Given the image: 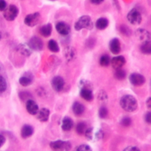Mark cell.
I'll return each mask as SVG.
<instances>
[{
  "mask_svg": "<svg viewBox=\"0 0 151 151\" xmlns=\"http://www.w3.org/2000/svg\"><path fill=\"white\" fill-rule=\"evenodd\" d=\"M122 108L127 112H133L137 108V101L135 97L130 94H126L122 97L120 100Z\"/></svg>",
  "mask_w": 151,
  "mask_h": 151,
  "instance_id": "obj_1",
  "label": "cell"
},
{
  "mask_svg": "<svg viewBox=\"0 0 151 151\" xmlns=\"http://www.w3.org/2000/svg\"><path fill=\"white\" fill-rule=\"evenodd\" d=\"M94 27V24L88 15H83L78 18L75 22L74 29L77 31H80L82 29H87L91 30Z\"/></svg>",
  "mask_w": 151,
  "mask_h": 151,
  "instance_id": "obj_2",
  "label": "cell"
},
{
  "mask_svg": "<svg viewBox=\"0 0 151 151\" xmlns=\"http://www.w3.org/2000/svg\"><path fill=\"white\" fill-rule=\"evenodd\" d=\"M50 146L54 151H69L71 149V144L68 141L62 140L51 142Z\"/></svg>",
  "mask_w": 151,
  "mask_h": 151,
  "instance_id": "obj_3",
  "label": "cell"
},
{
  "mask_svg": "<svg viewBox=\"0 0 151 151\" xmlns=\"http://www.w3.org/2000/svg\"><path fill=\"white\" fill-rule=\"evenodd\" d=\"M3 12L4 18L8 21H12L17 17L19 13V9L16 5L11 4L7 6Z\"/></svg>",
  "mask_w": 151,
  "mask_h": 151,
  "instance_id": "obj_4",
  "label": "cell"
},
{
  "mask_svg": "<svg viewBox=\"0 0 151 151\" xmlns=\"http://www.w3.org/2000/svg\"><path fill=\"white\" fill-rule=\"evenodd\" d=\"M128 21L132 25H139L142 22V15L140 12L135 8L132 9L127 15Z\"/></svg>",
  "mask_w": 151,
  "mask_h": 151,
  "instance_id": "obj_5",
  "label": "cell"
},
{
  "mask_svg": "<svg viewBox=\"0 0 151 151\" xmlns=\"http://www.w3.org/2000/svg\"><path fill=\"white\" fill-rule=\"evenodd\" d=\"M40 21L41 15L38 12L29 14L27 15L24 18L25 24L30 27H35L40 22Z\"/></svg>",
  "mask_w": 151,
  "mask_h": 151,
  "instance_id": "obj_6",
  "label": "cell"
},
{
  "mask_svg": "<svg viewBox=\"0 0 151 151\" xmlns=\"http://www.w3.org/2000/svg\"><path fill=\"white\" fill-rule=\"evenodd\" d=\"M136 38L142 43L150 41V32L144 28H138L134 32Z\"/></svg>",
  "mask_w": 151,
  "mask_h": 151,
  "instance_id": "obj_7",
  "label": "cell"
},
{
  "mask_svg": "<svg viewBox=\"0 0 151 151\" xmlns=\"http://www.w3.org/2000/svg\"><path fill=\"white\" fill-rule=\"evenodd\" d=\"M28 45L31 48L32 50L34 51H41L43 48V42L38 37L34 36L30 38Z\"/></svg>",
  "mask_w": 151,
  "mask_h": 151,
  "instance_id": "obj_8",
  "label": "cell"
},
{
  "mask_svg": "<svg viewBox=\"0 0 151 151\" xmlns=\"http://www.w3.org/2000/svg\"><path fill=\"white\" fill-rule=\"evenodd\" d=\"M129 81L130 83L134 86H142L145 82V78L144 76L139 73H133L129 76Z\"/></svg>",
  "mask_w": 151,
  "mask_h": 151,
  "instance_id": "obj_9",
  "label": "cell"
},
{
  "mask_svg": "<svg viewBox=\"0 0 151 151\" xmlns=\"http://www.w3.org/2000/svg\"><path fill=\"white\" fill-rule=\"evenodd\" d=\"M64 79L59 76L54 77L51 81V86L55 91H61L64 88Z\"/></svg>",
  "mask_w": 151,
  "mask_h": 151,
  "instance_id": "obj_10",
  "label": "cell"
},
{
  "mask_svg": "<svg viewBox=\"0 0 151 151\" xmlns=\"http://www.w3.org/2000/svg\"><path fill=\"white\" fill-rule=\"evenodd\" d=\"M55 29L57 31L62 35H67L71 31L70 25L64 21L58 22L55 25Z\"/></svg>",
  "mask_w": 151,
  "mask_h": 151,
  "instance_id": "obj_11",
  "label": "cell"
},
{
  "mask_svg": "<svg viewBox=\"0 0 151 151\" xmlns=\"http://www.w3.org/2000/svg\"><path fill=\"white\" fill-rule=\"evenodd\" d=\"M110 63L114 70L120 69L125 64L126 59L122 55H118L112 58L110 60Z\"/></svg>",
  "mask_w": 151,
  "mask_h": 151,
  "instance_id": "obj_12",
  "label": "cell"
},
{
  "mask_svg": "<svg viewBox=\"0 0 151 151\" xmlns=\"http://www.w3.org/2000/svg\"><path fill=\"white\" fill-rule=\"evenodd\" d=\"M63 54L65 58L68 61H71L76 57L77 51L73 47L67 46L64 49Z\"/></svg>",
  "mask_w": 151,
  "mask_h": 151,
  "instance_id": "obj_13",
  "label": "cell"
},
{
  "mask_svg": "<svg viewBox=\"0 0 151 151\" xmlns=\"http://www.w3.org/2000/svg\"><path fill=\"white\" fill-rule=\"evenodd\" d=\"M109 49L114 54H118L121 51V45L119 39L117 38H112L109 42Z\"/></svg>",
  "mask_w": 151,
  "mask_h": 151,
  "instance_id": "obj_14",
  "label": "cell"
},
{
  "mask_svg": "<svg viewBox=\"0 0 151 151\" xmlns=\"http://www.w3.org/2000/svg\"><path fill=\"white\" fill-rule=\"evenodd\" d=\"M33 79L32 74L30 72H26L19 78V83L24 87H27L32 83Z\"/></svg>",
  "mask_w": 151,
  "mask_h": 151,
  "instance_id": "obj_15",
  "label": "cell"
},
{
  "mask_svg": "<svg viewBox=\"0 0 151 151\" xmlns=\"http://www.w3.org/2000/svg\"><path fill=\"white\" fill-rule=\"evenodd\" d=\"M26 109L31 115H36L39 110L38 104L32 100L29 99L26 102Z\"/></svg>",
  "mask_w": 151,
  "mask_h": 151,
  "instance_id": "obj_16",
  "label": "cell"
},
{
  "mask_svg": "<svg viewBox=\"0 0 151 151\" xmlns=\"http://www.w3.org/2000/svg\"><path fill=\"white\" fill-rule=\"evenodd\" d=\"M17 51L22 55L29 57L32 54V50L28 44H19L17 47Z\"/></svg>",
  "mask_w": 151,
  "mask_h": 151,
  "instance_id": "obj_17",
  "label": "cell"
},
{
  "mask_svg": "<svg viewBox=\"0 0 151 151\" xmlns=\"http://www.w3.org/2000/svg\"><path fill=\"white\" fill-rule=\"evenodd\" d=\"M50 110L47 108H42L38 110L37 113V117L41 122H47L50 116Z\"/></svg>",
  "mask_w": 151,
  "mask_h": 151,
  "instance_id": "obj_18",
  "label": "cell"
},
{
  "mask_svg": "<svg viewBox=\"0 0 151 151\" xmlns=\"http://www.w3.org/2000/svg\"><path fill=\"white\" fill-rule=\"evenodd\" d=\"M34 133V128L29 124H25L21 130V137L24 139L28 138L32 135Z\"/></svg>",
  "mask_w": 151,
  "mask_h": 151,
  "instance_id": "obj_19",
  "label": "cell"
},
{
  "mask_svg": "<svg viewBox=\"0 0 151 151\" xmlns=\"http://www.w3.org/2000/svg\"><path fill=\"white\" fill-rule=\"evenodd\" d=\"M80 94L81 97L86 101H90L93 99V93L91 89L80 88Z\"/></svg>",
  "mask_w": 151,
  "mask_h": 151,
  "instance_id": "obj_20",
  "label": "cell"
},
{
  "mask_svg": "<svg viewBox=\"0 0 151 151\" xmlns=\"http://www.w3.org/2000/svg\"><path fill=\"white\" fill-rule=\"evenodd\" d=\"M72 109L74 114L76 116H80L81 115L84 110L85 107L83 104L78 101H76L74 103L72 106Z\"/></svg>",
  "mask_w": 151,
  "mask_h": 151,
  "instance_id": "obj_21",
  "label": "cell"
},
{
  "mask_svg": "<svg viewBox=\"0 0 151 151\" xmlns=\"http://www.w3.org/2000/svg\"><path fill=\"white\" fill-rule=\"evenodd\" d=\"M74 122L73 120L69 117H65L62 120L61 128L64 131H69L73 127Z\"/></svg>",
  "mask_w": 151,
  "mask_h": 151,
  "instance_id": "obj_22",
  "label": "cell"
},
{
  "mask_svg": "<svg viewBox=\"0 0 151 151\" xmlns=\"http://www.w3.org/2000/svg\"><path fill=\"white\" fill-rule=\"evenodd\" d=\"M52 32V25L50 23H48L42 26L40 29V34L44 37H48L50 36Z\"/></svg>",
  "mask_w": 151,
  "mask_h": 151,
  "instance_id": "obj_23",
  "label": "cell"
},
{
  "mask_svg": "<svg viewBox=\"0 0 151 151\" xmlns=\"http://www.w3.org/2000/svg\"><path fill=\"white\" fill-rule=\"evenodd\" d=\"M109 25V21L107 18L101 17L99 18L95 24L96 27L99 30L105 29Z\"/></svg>",
  "mask_w": 151,
  "mask_h": 151,
  "instance_id": "obj_24",
  "label": "cell"
},
{
  "mask_svg": "<svg viewBox=\"0 0 151 151\" xmlns=\"http://www.w3.org/2000/svg\"><path fill=\"white\" fill-rule=\"evenodd\" d=\"M140 51L144 54H151V42L150 41L142 42L140 46Z\"/></svg>",
  "mask_w": 151,
  "mask_h": 151,
  "instance_id": "obj_25",
  "label": "cell"
},
{
  "mask_svg": "<svg viewBox=\"0 0 151 151\" xmlns=\"http://www.w3.org/2000/svg\"><path fill=\"white\" fill-rule=\"evenodd\" d=\"M48 48L52 52H58L60 51L59 46L57 42L54 40H50L48 42Z\"/></svg>",
  "mask_w": 151,
  "mask_h": 151,
  "instance_id": "obj_26",
  "label": "cell"
},
{
  "mask_svg": "<svg viewBox=\"0 0 151 151\" xmlns=\"http://www.w3.org/2000/svg\"><path fill=\"white\" fill-rule=\"evenodd\" d=\"M114 76L115 78L118 80H123L126 78V73L124 70L122 68L117 69V70H116L114 73Z\"/></svg>",
  "mask_w": 151,
  "mask_h": 151,
  "instance_id": "obj_27",
  "label": "cell"
},
{
  "mask_svg": "<svg viewBox=\"0 0 151 151\" xmlns=\"http://www.w3.org/2000/svg\"><path fill=\"white\" fill-rule=\"evenodd\" d=\"M99 63L101 66L102 67H107L110 63V56L107 54H103L101 56Z\"/></svg>",
  "mask_w": 151,
  "mask_h": 151,
  "instance_id": "obj_28",
  "label": "cell"
},
{
  "mask_svg": "<svg viewBox=\"0 0 151 151\" xmlns=\"http://www.w3.org/2000/svg\"><path fill=\"white\" fill-rule=\"evenodd\" d=\"M87 125L84 122H80L76 126V132L78 134H83L87 129Z\"/></svg>",
  "mask_w": 151,
  "mask_h": 151,
  "instance_id": "obj_29",
  "label": "cell"
},
{
  "mask_svg": "<svg viewBox=\"0 0 151 151\" xmlns=\"http://www.w3.org/2000/svg\"><path fill=\"white\" fill-rule=\"evenodd\" d=\"M7 88V83L5 78L0 74V94L4 93Z\"/></svg>",
  "mask_w": 151,
  "mask_h": 151,
  "instance_id": "obj_30",
  "label": "cell"
},
{
  "mask_svg": "<svg viewBox=\"0 0 151 151\" xmlns=\"http://www.w3.org/2000/svg\"><path fill=\"white\" fill-rule=\"evenodd\" d=\"M79 86L80 88H88V89H93V85L90 81L87 80H81L80 81Z\"/></svg>",
  "mask_w": 151,
  "mask_h": 151,
  "instance_id": "obj_31",
  "label": "cell"
},
{
  "mask_svg": "<svg viewBox=\"0 0 151 151\" xmlns=\"http://www.w3.org/2000/svg\"><path fill=\"white\" fill-rule=\"evenodd\" d=\"M120 31L122 34H123L126 36H129L132 34V31H131L130 29L128 27H127L124 25H122L120 27Z\"/></svg>",
  "mask_w": 151,
  "mask_h": 151,
  "instance_id": "obj_32",
  "label": "cell"
},
{
  "mask_svg": "<svg viewBox=\"0 0 151 151\" xmlns=\"http://www.w3.org/2000/svg\"><path fill=\"white\" fill-rule=\"evenodd\" d=\"M107 114H108V111H107V109L106 107L102 106L99 109V116L101 119H104L105 117H106V116H107Z\"/></svg>",
  "mask_w": 151,
  "mask_h": 151,
  "instance_id": "obj_33",
  "label": "cell"
},
{
  "mask_svg": "<svg viewBox=\"0 0 151 151\" xmlns=\"http://www.w3.org/2000/svg\"><path fill=\"white\" fill-rule=\"evenodd\" d=\"M84 135L87 140H91L93 139V128L91 127L87 129L84 132Z\"/></svg>",
  "mask_w": 151,
  "mask_h": 151,
  "instance_id": "obj_34",
  "label": "cell"
},
{
  "mask_svg": "<svg viewBox=\"0 0 151 151\" xmlns=\"http://www.w3.org/2000/svg\"><path fill=\"white\" fill-rule=\"evenodd\" d=\"M132 123V120L129 117H124L120 120V124L124 127L129 126Z\"/></svg>",
  "mask_w": 151,
  "mask_h": 151,
  "instance_id": "obj_35",
  "label": "cell"
},
{
  "mask_svg": "<svg viewBox=\"0 0 151 151\" xmlns=\"http://www.w3.org/2000/svg\"><path fill=\"white\" fill-rule=\"evenodd\" d=\"M76 151H92L91 147L86 144L80 145L76 149Z\"/></svg>",
  "mask_w": 151,
  "mask_h": 151,
  "instance_id": "obj_36",
  "label": "cell"
},
{
  "mask_svg": "<svg viewBox=\"0 0 151 151\" xmlns=\"http://www.w3.org/2000/svg\"><path fill=\"white\" fill-rule=\"evenodd\" d=\"M19 96L21 99H28V100L30 99H29L30 94H29L28 92L22 91L19 94Z\"/></svg>",
  "mask_w": 151,
  "mask_h": 151,
  "instance_id": "obj_37",
  "label": "cell"
},
{
  "mask_svg": "<svg viewBox=\"0 0 151 151\" xmlns=\"http://www.w3.org/2000/svg\"><path fill=\"white\" fill-rule=\"evenodd\" d=\"M6 6L7 4L5 0H0V11H4Z\"/></svg>",
  "mask_w": 151,
  "mask_h": 151,
  "instance_id": "obj_38",
  "label": "cell"
},
{
  "mask_svg": "<svg viewBox=\"0 0 151 151\" xmlns=\"http://www.w3.org/2000/svg\"><path fill=\"white\" fill-rule=\"evenodd\" d=\"M123 151H140V150L137 147L130 146H128V147H126L123 150Z\"/></svg>",
  "mask_w": 151,
  "mask_h": 151,
  "instance_id": "obj_39",
  "label": "cell"
},
{
  "mask_svg": "<svg viewBox=\"0 0 151 151\" xmlns=\"http://www.w3.org/2000/svg\"><path fill=\"white\" fill-rule=\"evenodd\" d=\"M145 120L147 123L150 124V122H151V113L150 111H148L146 113V114L145 116Z\"/></svg>",
  "mask_w": 151,
  "mask_h": 151,
  "instance_id": "obj_40",
  "label": "cell"
},
{
  "mask_svg": "<svg viewBox=\"0 0 151 151\" xmlns=\"http://www.w3.org/2000/svg\"><path fill=\"white\" fill-rule=\"evenodd\" d=\"M99 98L100 99H107V94H106V92L103 90H101L99 93Z\"/></svg>",
  "mask_w": 151,
  "mask_h": 151,
  "instance_id": "obj_41",
  "label": "cell"
},
{
  "mask_svg": "<svg viewBox=\"0 0 151 151\" xmlns=\"http://www.w3.org/2000/svg\"><path fill=\"white\" fill-rule=\"evenodd\" d=\"M112 2H113V4L116 8V9L117 10H120V5H119L118 0H112Z\"/></svg>",
  "mask_w": 151,
  "mask_h": 151,
  "instance_id": "obj_42",
  "label": "cell"
},
{
  "mask_svg": "<svg viewBox=\"0 0 151 151\" xmlns=\"http://www.w3.org/2000/svg\"><path fill=\"white\" fill-rule=\"evenodd\" d=\"M5 142V137L3 135L0 134V148L4 145Z\"/></svg>",
  "mask_w": 151,
  "mask_h": 151,
  "instance_id": "obj_43",
  "label": "cell"
},
{
  "mask_svg": "<svg viewBox=\"0 0 151 151\" xmlns=\"http://www.w3.org/2000/svg\"><path fill=\"white\" fill-rule=\"evenodd\" d=\"M96 137L97 138V139H101L102 137H103V132L101 131V130H99L98 132H97V133L96 134Z\"/></svg>",
  "mask_w": 151,
  "mask_h": 151,
  "instance_id": "obj_44",
  "label": "cell"
},
{
  "mask_svg": "<svg viewBox=\"0 0 151 151\" xmlns=\"http://www.w3.org/2000/svg\"><path fill=\"white\" fill-rule=\"evenodd\" d=\"M90 1L94 4H100L102 3L104 1V0H90Z\"/></svg>",
  "mask_w": 151,
  "mask_h": 151,
  "instance_id": "obj_45",
  "label": "cell"
},
{
  "mask_svg": "<svg viewBox=\"0 0 151 151\" xmlns=\"http://www.w3.org/2000/svg\"><path fill=\"white\" fill-rule=\"evenodd\" d=\"M146 106H147V108L150 109V107H151V98L150 97L148 98V99L146 101Z\"/></svg>",
  "mask_w": 151,
  "mask_h": 151,
  "instance_id": "obj_46",
  "label": "cell"
},
{
  "mask_svg": "<svg viewBox=\"0 0 151 151\" xmlns=\"http://www.w3.org/2000/svg\"><path fill=\"white\" fill-rule=\"evenodd\" d=\"M1 39H2V32H1V31H0V41L1 40Z\"/></svg>",
  "mask_w": 151,
  "mask_h": 151,
  "instance_id": "obj_47",
  "label": "cell"
},
{
  "mask_svg": "<svg viewBox=\"0 0 151 151\" xmlns=\"http://www.w3.org/2000/svg\"><path fill=\"white\" fill-rule=\"evenodd\" d=\"M50 1H55V0H50Z\"/></svg>",
  "mask_w": 151,
  "mask_h": 151,
  "instance_id": "obj_48",
  "label": "cell"
}]
</instances>
